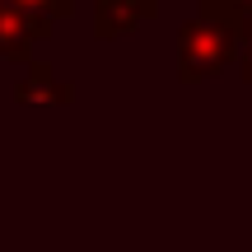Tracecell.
<instances>
[{
	"instance_id": "obj_1",
	"label": "cell",
	"mask_w": 252,
	"mask_h": 252,
	"mask_svg": "<svg viewBox=\"0 0 252 252\" xmlns=\"http://www.w3.org/2000/svg\"><path fill=\"white\" fill-rule=\"evenodd\" d=\"M243 9L234 0H201V14L187 19L178 33V80L196 84V80H215L238 52L243 37Z\"/></svg>"
},
{
	"instance_id": "obj_2",
	"label": "cell",
	"mask_w": 252,
	"mask_h": 252,
	"mask_svg": "<svg viewBox=\"0 0 252 252\" xmlns=\"http://www.w3.org/2000/svg\"><path fill=\"white\" fill-rule=\"evenodd\" d=\"M154 9H159L154 0H94V37H98V42L126 37L140 24H150Z\"/></svg>"
},
{
	"instance_id": "obj_3",
	"label": "cell",
	"mask_w": 252,
	"mask_h": 252,
	"mask_svg": "<svg viewBox=\"0 0 252 252\" xmlns=\"http://www.w3.org/2000/svg\"><path fill=\"white\" fill-rule=\"evenodd\" d=\"M47 33H52V24H42L14 5H0V61H28L33 42H42Z\"/></svg>"
},
{
	"instance_id": "obj_4",
	"label": "cell",
	"mask_w": 252,
	"mask_h": 252,
	"mask_svg": "<svg viewBox=\"0 0 252 252\" xmlns=\"http://www.w3.org/2000/svg\"><path fill=\"white\" fill-rule=\"evenodd\" d=\"M14 98L19 103H56V108H65V103H75V84L70 80H56L42 61L28 56V75L14 84Z\"/></svg>"
},
{
	"instance_id": "obj_5",
	"label": "cell",
	"mask_w": 252,
	"mask_h": 252,
	"mask_svg": "<svg viewBox=\"0 0 252 252\" xmlns=\"http://www.w3.org/2000/svg\"><path fill=\"white\" fill-rule=\"evenodd\" d=\"M5 5L24 9V14L42 19V24H61V19H70V14H75V0H5Z\"/></svg>"
},
{
	"instance_id": "obj_6",
	"label": "cell",
	"mask_w": 252,
	"mask_h": 252,
	"mask_svg": "<svg viewBox=\"0 0 252 252\" xmlns=\"http://www.w3.org/2000/svg\"><path fill=\"white\" fill-rule=\"evenodd\" d=\"M238 70H243V80L252 84V14L243 19V61H238Z\"/></svg>"
},
{
	"instance_id": "obj_7",
	"label": "cell",
	"mask_w": 252,
	"mask_h": 252,
	"mask_svg": "<svg viewBox=\"0 0 252 252\" xmlns=\"http://www.w3.org/2000/svg\"><path fill=\"white\" fill-rule=\"evenodd\" d=\"M234 5H238V9H243V14H252V0H234Z\"/></svg>"
},
{
	"instance_id": "obj_8",
	"label": "cell",
	"mask_w": 252,
	"mask_h": 252,
	"mask_svg": "<svg viewBox=\"0 0 252 252\" xmlns=\"http://www.w3.org/2000/svg\"><path fill=\"white\" fill-rule=\"evenodd\" d=\"M0 5H5V0H0Z\"/></svg>"
}]
</instances>
